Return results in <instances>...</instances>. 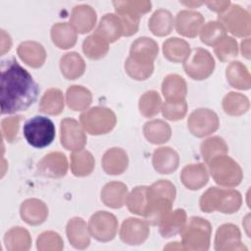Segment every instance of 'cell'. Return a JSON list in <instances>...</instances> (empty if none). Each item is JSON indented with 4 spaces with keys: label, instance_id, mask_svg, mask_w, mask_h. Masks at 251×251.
Segmentation results:
<instances>
[{
    "label": "cell",
    "instance_id": "6",
    "mask_svg": "<svg viewBox=\"0 0 251 251\" xmlns=\"http://www.w3.org/2000/svg\"><path fill=\"white\" fill-rule=\"evenodd\" d=\"M201 125H207L213 130L217 129V116L213 112L207 111V109H200L199 111L193 112L189 119V127L194 135L197 133Z\"/></svg>",
    "mask_w": 251,
    "mask_h": 251
},
{
    "label": "cell",
    "instance_id": "2",
    "mask_svg": "<svg viewBox=\"0 0 251 251\" xmlns=\"http://www.w3.org/2000/svg\"><path fill=\"white\" fill-rule=\"evenodd\" d=\"M54 123L47 117L34 116L27 120L23 128L27 143L34 148H44L50 145L56 135Z\"/></svg>",
    "mask_w": 251,
    "mask_h": 251
},
{
    "label": "cell",
    "instance_id": "10",
    "mask_svg": "<svg viewBox=\"0 0 251 251\" xmlns=\"http://www.w3.org/2000/svg\"><path fill=\"white\" fill-rule=\"evenodd\" d=\"M172 21V17L171 14L168 11H163L160 10L158 12H156L152 19L150 20V22L153 23H160L158 25H150L152 32L156 35H164V34H168L172 28L171 25H165L163 24L164 22H170Z\"/></svg>",
    "mask_w": 251,
    "mask_h": 251
},
{
    "label": "cell",
    "instance_id": "7",
    "mask_svg": "<svg viewBox=\"0 0 251 251\" xmlns=\"http://www.w3.org/2000/svg\"><path fill=\"white\" fill-rule=\"evenodd\" d=\"M161 222H163L160 227L161 233L164 237H170L181 230L185 222V214L183 210H177L173 217L169 218L168 220L163 219Z\"/></svg>",
    "mask_w": 251,
    "mask_h": 251
},
{
    "label": "cell",
    "instance_id": "9",
    "mask_svg": "<svg viewBox=\"0 0 251 251\" xmlns=\"http://www.w3.org/2000/svg\"><path fill=\"white\" fill-rule=\"evenodd\" d=\"M165 163H167L169 173L176 170L177 167V155L175 151L171 150V148L168 149L167 158H163V156L160 154V152L158 150H156L154 153L153 164H154L155 169L157 171H159L161 174H164Z\"/></svg>",
    "mask_w": 251,
    "mask_h": 251
},
{
    "label": "cell",
    "instance_id": "5",
    "mask_svg": "<svg viewBox=\"0 0 251 251\" xmlns=\"http://www.w3.org/2000/svg\"><path fill=\"white\" fill-rule=\"evenodd\" d=\"M64 123L69 127L72 134L62 132V135H61L62 144L70 150L71 149L75 150L77 148L82 147L83 144L85 143V138H84L83 132L80 129V127L78 126L77 123L75 120H69V119L65 120Z\"/></svg>",
    "mask_w": 251,
    "mask_h": 251
},
{
    "label": "cell",
    "instance_id": "1",
    "mask_svg": "<svg viewBox=\"0 0 251 251\" xmlns=\"http://www.w3.org/2000/svg\"><path fill=\"white\" fill-rule=\"evenodd\" d=\"M1 114L25 111L37 99L39 87L31 75L14 58L1 62Z\"/></svg>",
    "mask_w": 251,
    "mask_h": 251
},
{
    "label": "cell",
    "instance_id": "13",
    "mask_svg": "<svg viewBox=\"0 0 251 251\" xmlns=\"http://www.w3.org/2000/svg\"><path fill=\"white\" fill-rule=\"evenodd\" d=\"M18 118L20 117H12L9 119L8 118L4 119L1 124L3 136L11 142L14 140L15 134L17 133V130H18V122H19Z\"/></svg>",
    "mask_w": 251,
    "mask_h": 251
},
{
    "label": "cell",
    "instance_id": "11",
    "mask_svg": "<svg viewBox=\"0 0 251 251\" xmlns=\"http://www.w3.org/2000/svg\"><path fill=\"white\" fill-rule=\"evenodd\" d=\"M224 33H225V30L221 25H219L216 22H210L209 25H206L205 28H203L202 30L201 40L206 44L212 45L219 40V37L221 39Z\"/></svg>",
    "mask_w": 251,
    "mask_h": 251
},
{
    "label": "cell",
    "instance_id": "8",
    "mask_svg": "<svg viewBox=\"0 0 251 251\" xmlns=\"http://www.w3.org/2000/svg\"><path fill=\"white\" fill-rule=\"evenodd\" d=\"M147 187L141 186L136 187L132 190L130 194V198L128 201V208L132 213L138 215H144L146 210V193Z\"/></svg>",
    "mask_w": 251,
    "mask_h": 251
},
{
    "label": "cell",
    "instance_id": "12",
    "mask_svg": "<svg viewBox=\"0 0 251 251\" xmlns=\"http://www.w3.org/2000/svg\"><path fill=\"white\" fill-rule=\"evenodd\" d=\"M4 240H5L7 249H10V250L12 249V247L16 243V241L18 242V244H22V243L29 244V237H28L27 231L25 229H22L20 227L13 228L9 232H7Z\"/></svg>",
    "mask_w": 251,
    "mask_h": 251
},
{
    "label": "cell",
    "instance_id": "3",
    "mask_svg": "<svg viewBox=\"0 0 251 251\" xmlns=\"http://www.w3.org/2000/svg\"><path fill=\"white\" fill-rule=\"evenodd\" d=\"M214 68V60L209 52L202 49H197L190 60L184 63V69L187 75L194 79H202L207 77Z\"/></svg>",
    "mask_w": 251,
    "mask_h": 251
},
{
    "label": "cell",
    "instance_id": "4",
    "mask_svg": "<svg viewBox=\"0 0 251 251\" xmlns=\"http://www.w3.org/2000/svg\"><path fill=\"white\" fill-rule=\"evenodd\" d=\"M203 22V18L197 12L182 11L176 17L177 32L186 36H195Z\"/></svg>",
    "mask_w": 251,
    "mask_h": 251
}]
</instances>
